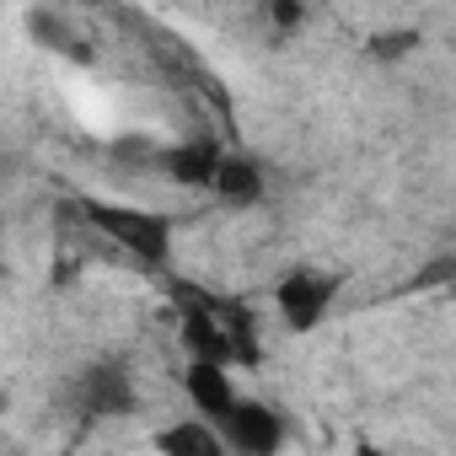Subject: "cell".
Masks as SVG:
<instances>
[{
    "instance_id": "cell-3",
    "label": "cell",
    "mask_w": 456,
    "mask_h": 456,
    "mask_svg": "<svg viewBox=\"0 0 456 456\" xmlns=\"http://www.w3.org/2000/svg\"><path fill=\"white\" fill-rule=\"evenodd\" d=\"M333 296H338V280L322 274V269H290V274L274 285V306H280V317H285L290 333H312V328L328 317Z\"/></svg>"
},
{
    "instance_id": "cell-10",
    "label": "cell",
    "mask_w": 456,
    "mask_h": 456,
    "mask_svg": "<svg viewBox=\"0 0 456 456\" xmlns=\"http://www.w3.org/2000/svg\"><path fill=\"white\" fill-rule=\"evenodd\" d=\"M419 44V33H376L370 38V60H403Z\"/></svg>"
},
{
    "instance_id": "cell-12",
    "label": "cell",
    "mask_w": 456,
    "mask_h": 456,
    "mask_svg": "<svg viewBox=\"0 0 456 456\" xmlns=\"http://www.w3.org/2000/svg\"><path fill=\"white\" fill-rule=\"evenodd\" d=\"M451 274H456V264H429L424 274H413V285L424 290V285H440V280H451Z\"/></svg>"
},
{
    "instance_id": "cell-8",
    "label": "cell",
    "mask_w": 456,
    "mask_h": 456,
    "mask_svg": "<svg viewBox=\"0 0 456 456\" xmlns=\"http://www.w3.org/2000/svg\"><path fill=\"white\" fill-rule=\"evenodd\" d=\"M156 445L161 451H172V456H220V451H232L225 445V435H220V424L215 419H188V424H172V429H161L156 435Z\"/></svg>"
},
{
    "instance_id": "cell-9",
    "label": "cell",
    "mask_w": 456,
    "mask_h": 456,
    "mask_svg": "<svg viewBox=\"0 0 456 456\" xmlns=\"http://www.w3.org/2000/svg\"><path fill=\"white\" fill-rule=\"evenodd\" d=\"M81 397H86L92 413H129V408H134V387H129L118 370H86Z\"/></svg>"
},
{
    "instance_id": "cell-11",
    "label": "cell",
    "mask_w": 456,
    "mask_h": 456,
    "mask_svg": "<svg viewBox=\"0 0 456 456\" xmlns=\"http://www.w3.org/2000/svg\"><path fill=\"white\" fill-rule=\"evenodd\" d=\"M269 17H274L280 33H296L306 22V6H301V0H269Z\"/></svg>"
},
{
    "instance_id": "cell-1",
    "label": "cell",
    "mask_w": 456,
    "mask_h": 456,
    "mask_svg": "<svg viewBox=\"0 0 456 456\" xmlns=\"http://www.w3.org/2000/svg\"><path fill=\"white\" fill-rule=\"evenodd\" d=\"M81 220L97 225L108 242H118L129 258H140L151 269H161L172 258V220L156 209H140L124 199H81Z\"/></svg>"
},
{
    "instance_id": "cell-5",
    "label": "cell",
    "mask_w": 456,
    "mask_h": 456,
    "mask_svg": "<svg viewBox=\"0 0 456 456\" xmlns=\"http://www.w3.org/2000/svg\"><path fill=\"white\" fill-rule=\"evenodd\" d=\"M183 392H188L193 413H204V419H215V424L237 408L232 365H215V360H188V370H183Z\"/></svg>"
},
{
    "instance_id": "cell-6",
    "label": "cell",
    "mask_w": 456,
    "mask_h": 456,
    "mask_svg": "<svg viewBox=\"0 0 456 456\" xmlns=\"http://www.w3.org/2000/svg\"><path fill=\"white\" fill-rule=\"evenodd\" d=\"M220 140L215 134H193V140H177L167 151V177L183 183V188H209L215 172H220Z\"/></svg>"
},
{
    "instance_id": "cell-2",
    "label": "cell",
    "mask_w": 456,
    "mask_h": 456,
    "mask_svg": "<svg viewBox=\"0 0 456 456\" xmlns=\"http://www.w3.org/2000/svg\"><path fill=\"white\" fill-rule=\"evenodd\" d=\"M177 338H183L188 360L237 365V338H232V328H225V317L215 312V296H183V312H177Z\"/></svg>"
},
{
    "instance_id": "cell-7",
    "label": "cell",
    "mask_w": 456,
    "mask_h": 456,
    "mask_svg": "<svg viewBox=\"0 0 456 456\" xmlns=\"http://www.w3.org/2000/svg\"><path fill=\"white\" fill-rule=\"evenodd\" d=\"M209 188H215L220 204H232V209L258 204V199H264V167H258L253 156H220V172H215Z\"/></svg>"
},
{
    "instance_id": "cell-4",
    "label": "cell",
    "mask_w": 456,
    "mask_h": 456,
    "mask_svg": "<svg viewBox=\"0 0 456 456\" xmlns=\"http://www.w3.org/2000/svg\"><path fill=\"white\" fill-rule=\"evenodd\" d=\"M220 435L242 456H274L285 445V419L269 403H258V397H237V408L220 419Z\"/></svg>"
}]
</instances>
